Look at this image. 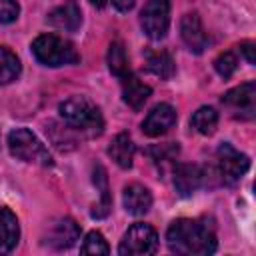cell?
<instances>
[{"instance_id":"obj_1","label":"cell","mask_w":256,"mask_h":256,"mask_svg":"<svg viewBox=\"0 0 256 256\" xmlns=\"http://www.w3.org/2000/svg\"><path fill=\"white\" fill-rule=\"evenodd\" d=\"M168 248L182 256H208L216 250V234L202 220H174L166 232Z\"/></svg>"},{"instance_id":"obj_2","label":"cell","mask_w":256,"mask_h":256,"mask_svg":"<svg viewBox=\"0 0 256 256\" xmlns=\"http://www.w3.org/2000/svg\"><path fill=\"white\" fill-rule=\"evenodd\" d=\"M58 112L66 126L86 136H98L104 130V118H102L100 108L84 96H72L64 100Z\"/></svg>"},{"instance_id":"obj_3","label":"cell","mask_w":256,"mask_h":256,"mask_svg":"<svg viewBox=\"0 0 256 256\" xmlns=\"http://www.w3.org/2000/svg\"><path fill=\"white\" fill-rule=\"evenodd\" d=\"M32 52L38 62L44 66H66V64H76L80 60L78 52L70 42L56 34H42L32 42Z\"/></svg>"},{"instance_id":"obj_4","label":"cell","mask_w":256,"mask_h":256,"mask_svg":"<svg viewBox=\"0 0 256 256\" xmlns=\"http://www.w3.org/2000/svg\"><path fill=\"white\" fill-rule=\"evenodd\" d=\"M8 148H10V154L22 162H30V164H38V166L52 164V156H50L48 148L28 128L12 130L8 134Z\"/></svg>"},{"instance_id":"obj_5","label":"cell","mask_w":256,"mask_h":256,"mask_svg":"<svg viewBox=\"0 0 256 256\" xmlns=\"http://www.w3.org/2000/svg\"><path fill=\"white\" fill-rule=\"evenodd\" d=\"M158 248V234L150 224H132L120 240L118 252L122 256H144L154 254Z\"/></svg>"},{"instance_id":"obj_6","label":"cell","mask_w":256,"mask_h":256,"mask_svg":"<svg viewBox=\"0 0 256 256\" xmlns=\"http://www.w3.org/2000/svg\"><path fill=\"white\" fill-rule=\"evenodd\" d=\"M140 24L148 38H164L170 26V0H146L140 12Z\"/></svg>"},{"instance_id":"obj_7","label":"cell","mask_w":256,"mask_h":256,"mask_svg":"<svg viewBox=\"0 0 256 256\" xmlns=\"http://www.w3.org/2000/svg\"><path fill=\"white\" fill-rule=\"evenodd\" d=\"M216 160H218V176L224 182H236L250 168V158L246 154H242L240 150H236L228 142L218 146Z\"/></svg>"},{"instance_id":"obj_8","label":"cell","mask_w":256,"mask_h":256,"mask_svg":"<svg viewBox=\"0 0 256 256\" xmlns=\"http://www.w3.org/2000/svg\"><path fill=\"white\" fill-rule=\"evenodd\" d=\"M222 104L236 118H242V120L254 118V114H256V84L246 82V84H240V86L228 90L222 96Z\"/></svg>"},{"instance_id":"obj_9","label":"cell","mask_w":256,"mask_h":256,"mask_svg":"<svg viewBox=\"0 0 256 256\" xmlns=\"http://www.w3.org/2000/svg\"><path fill=\"white\" fill-rule=\"evenodd\" d=\"M176 124V110L170 104H156L142 122V132L150 138L166 134Z\"/></svg>"},{"instance_id":"obj_10","label":"cell","mask_w":256,"mask_h":256,"mask_svg":"<svg viewBox=\"0 0 256 256\" xmlns=\"http://www.w3.org/2000/svg\"><path fill=\"white\" fill-rule=\"evenodd\" d=\"M180 36L184 40V44L200 54L204 52V48L208 46V36L204 32V26H202V20L196 12H190V14H184L182 16V22H180Z\"/></svg>"},{"instance_id":"obj_11","label":"cell","mask_w":256,"mask_h":256,"mask_svg":"<svg viewBox=\"0 0 256 256\" xmlns=\"http://www.w3.org/2000/svg\"><path fill=\"white\" fill-rule=\"evenodd\" d=\"M206 184V172L196 164H178L174 168V186L180 196L194 194Z\"/></svg>"},{"instance_id":"obj_12","label":"cell","mask_w":256,"mask_h":256,"mask_svg":"<svg viewBox=\"0 0 256 256\" xmlns=\"http://www.w3.org/2000/svg\"><path fill=\"white\" fill-rule=\"evenodd\" d=\"M78 238H80V226L72 218H60V220H56L50 226L48 234H46L48 246H52L56 250H66V248L74 246Z\"/></svg>"},{"instance_id":"obj_13","label":"cell","mask_w":256,"mask_h":256,"mask_svg":"<svg viewBox=\"0 0 256 256\" xmlns=\"http://www.w3.org/2000/svg\"><path fill=\"white\" fill-rule=\"evenodd\" d=\"M48 22L58 28V30H64V32H76L82 24V12H80V6L74 2V0H68L64 2L62 6H58L56 10L50 12L48 16Z\"/></svg>"},{"instance_id":"obj_14","label":"cell","mask_w":256,"mask_h":256,"mask_svg":"<svg viewBox=\"0 0 256 256\" xmlns=\"http://www.w3.org/2000/svg\"><path fill=\"white\" fill-rule=\"evenodd\" d=\"M122 80V100L134 108V110H140L144 106V102L150 98L152 90L150 86H146L138 76H134L132 72H128L126 76L120 78Z\"/></svg>"},{"instance_id":"obj_15","label":"cell","mask_w":256,"mask_h":256,"mask_svg":"<svg viewBox=\"0 0 256 256\" xmlns=\"http://www.w3.org/2000/svg\"><path fill=\"white\" fill-rule=\"evenodd\" d=\"M20 240V224L10 208H0V254H8Z\"/></svg>"},{"instance_id":"obj_16","label":"cell","mask_w":256,"mask_h":256,"mask_svg":"<svg viewBox=\"0 0 256 256\" xmlns=\"http://www.w3.org/2000/svg\"><path fill=\"white\" fill-rule=\"evenodd\" d=\"M122 202H124V208L134 214V216H142L150 210L152 206V194L146 186L142 184H128L124 188V194H122Z\"/></svg>"},{"instance_id":"obj_17","label":"cell","mask_w":256,"mask_h":256,"mask_svg":"<svg viewBox=\"0 0 256 256\" xmlns=\"http://www.w3.org/2000/svg\"><path fill=\"white\" fill-rule=\"evenodd\" d=\"M134 152H136V146H134L132 138H130L126 132H120V134L110 142V146H108L110 158H112L120 168H130V166H132Z\"/></svg>"},{"instance_id":"obj_18","label":"cell","mask_w":256,"mask_h":256,"mask_svg":"<svg viewBox=\"0 0 256 256\" xmlns=\"http://www.w3.org/2000/svg\"><path fill=\"white\" fill-rule=\"evenodd\" d=\"M94 184H96V188L100 190V202L94 206L92 216H94V218H104V216H108V212H110V208H112V198H110V188H108L106 170H104L100 164L94 166Z\"/></svg>"},{"instance_id":"obj_19","label":"cell","mask_w":256,"mask_h":256,"mask_svg":"<svg viewBox=\"0 0 256 256\" xmlns=\"http://www.w3.org/2000/svg\"><path fill=\"white\" fill-rule=\"evenodd\" d=\"M146 66L158 78H170L174 74V60L166 50H148L146 52Z\"/></svg>"},{"instance_id":"obj_20","label":"cell","mask_w":256,"mask_h":256,"mask_svg":"<svg viewBox=\"0 0 256 256\" xmlns=\"http://www.w3.org/2000/svg\"><path fill=\"white\" fill-rule=\"evenodd\" d=\"M190 124H192V128H194L198 134L210 136V134H214V130H216V126H218V112H216L212 106H200V108L192 114Z\"/></svg>"},{"instance_id":"obj_21","label":"cell","mask_w":256,"mask_h":256,"mask_svg":"<svg viewBox=\"0 0 256 256\" xmlns=\"http://www.w3.org/2000/svg\"><path fill=\"white\" fill-rule=\"evenodd\" d=\"M108 68L112 74H116L118 78L126 76L130 72V66H128V56H126V48L120 40H114L108 48Z\"/></svg>"},{"instance_id":"obj_22","label":"cell","mask_w":256,"mask_h":256,"mask_svg":"<svg viewBox=\"0 0 256 256\" xmlns=\"http://www.w3.org/2000/svg\"><path fill=\"white\" fill-rule=\"evenodd\" d=\"M18 74H20V60L12 50L0 46V84H8L16 80Z\"/></svg>"},{"instance_id":"obj_23","label":"cell","mask_w":256,"mask_h":256,"mask_svg":"<svg viewBox=\"0 0 256 256\" xmlns=\"http://www.w3.org/2000/svg\"><path fill=\"white\" fill-rule=\"evenodd\" d=\"M80 252L82 254H96V256L98 254H108L110 246H108V242L104 240V236L100 232L92 230V232L86 234V238H84V242L80 246Z\"/></svg>"},{"instance_id":"obj_24","label":"cell","mask_w":256,"mask_h":256,"mask_svg":"<svg viewBox=\"0 0 256 256\" xmlns=\"http://www.w3.org/2000/svg\"><path fill=\"white\" fill-rule=\"evenodd\" d=\"M178 152H180V148H178V144H174V142H168V144H160V146H152L150 150H148V154H150V158L154 160V164H168V162H172V160H176V156H178Z\"/></svg>"},{"instance_id":"obj_25","label":"cell","mask_w":256,"mask_h":256,"mask_svg":"<svg viewBox=\"0 0 256 256\" xmlns=\"http://www.w3.org/2000/svg\"><path fill=\"white\" fill-rule=\"evenodd\" d=\"M238 66V58L234 52H224L214 60V68L222 78H230Z\"/></svg>"},{"instance_id":"obj_26","label":"cell","mask_w":256,"mask_h":256,"mask_svg":"<svg viewBox=\"0 0 256 256\" xmlns=\"http://www.w3.org/2000/svg\"><path fill=\"white\" fill-rule=\"evenodd\" d=\"M20 14V6L16 0H0V22L10 24L18 18Z\"/></svg>"},{"instance_id":"obj_27","label":"cell","mask_w":256,"mask_h":256,"mask_svg":"<svg viewBox=\"0 0 256 256\" xmlns=\"http://www.w3.org/2000/svg\"><path fill=\"white\" fill-rule=\"evenodd\" d=\"M240 48H242V52H244L246 60H248L250 64H254V62H256V58H254V44H252V42H244Z\"/></svg>"},{"instance_id":"obj_28","label":"cell","mask_w":256,"mask_h":256,"mask_svg":"<svg viewBox=\"0 0 256 256\" xmlns=\"http://www.w3.org/2000/svg\"><path fill=\"white\" fill-rule=\"evenodd\" d=\"M134 2H136V0H112V4H114L120 12H128V10L134 6Z\"/></svg>"},{"instance_id":"obj_29","label":"cell","mask_w":256,"mask_h":256,"mask_svg":"<svg viewBox=\"0 0 256 256\" xmlns=\"http://www.w3.org/2000/svg\"><path fill=\"white\" fill-rule=\"evenodd\" d=\"M90 2H92L94 6H98V8H102V6H104V0H90Z\"/></svg>"}]
</instances>
